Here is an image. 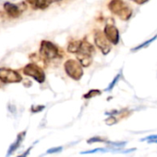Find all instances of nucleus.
Wrapping results in <instances>:
<instances>
[{"instance_id":"obj_16","label":"nucleus","mask_w":157,"mask_h":157,"mask_svg":"<svg viewBox=\"0 0 157 157\" xmlns=\"http://www.w3.org/2000/svg\"><path fill=\"white\" fill-rule=\"evenodd\" d=\"M120 77H121V74H118V75H116V77H115V78L113 79V81H112V82H111V83L109 84L108 87L106 88V91H108V92H109V91H111V90H112V89L114 88V86H115L117 85V83L118 82V80L120 79Z\"/></svg>"},{"instance_id":"obj_2","label":"nucleus","mask_w":157,"mask_h":157,"mask_svg":"<svg viewBox=\"0 0 157 157\" xmlns=\"http://www.w3.org/2000/svg\"><path fill=\"white\" fill-rule=\"evenodd\" d=\"M94 53V47L86 40H81L79 52L76 53L77 60L83 67H88L93 63V55Z\"/></svg>"},{"instance_id":"obj_5","label":"nucleus","mask_w":157,"mask_h":157,"mask_svg":"<svg viewBox=\"0 0 157 157\" xmlns=\"http://www.w3.org/2000/svg\"><path fill=\"white\" fill-rule=\"evenodd\" d=\"M24 75L33 78L36 82L42 84L45 80V74L43 70L35 63H28L22 69Z\"/></svg>"},{"instance_id":"obj_21","label":"nucleus","mask_w":157,"mask_h":157,"mask_svg":"<svg viewBox=\"0 0 157 157\" xmlns=\"http://www.w3.org/2000/svg\"><path fill=\"white\" fill-rule=\"evenodd\" d=\"M112 146L114 147H123L126 145V142H121V143H109Z\"/></svg>"},{"instance_id":"obj_10","label":"nucleus","mask_w":157,"mask_h":157,"mask_svg":"<svg viewBox=\"0 0 157 157\" xmlns=\"http://www.w3.org/2000/svg\"><path fill=\"white\" fill-rule=\"evenodd\" d=\"M26 2L35 9H45L52 3L53 0H26Z\"/></svg>"},{"instance_id":"obj_18","label":"nucleus","mask_w":157,"mask_h":157,"mask_svg":"<svg viewBox=\"0 0 157 157\" xmlns=\"http://www.w3.org/2000/svg\"><path fill=\"white\" fill-rule=\"evenodd\" d=\"M118 122V121H117V119L115 118V117H109L108 119H106L105 120V123L107 124V125H114V124H116Z\"/></svg>"},{"instance_id":"obj_26","label":"nucleus","mask_w":157,"mask_h":157,"mask_svg":"<svg viewBox=\"0 0 157 157\" xmlns=\"http://www.w3.org/2000/svg\"><path fill=\"white\" fill-rule=\"evenodd\" d=\"M59 1H62V0H53V2H59Z\"/></svg>"},{"instance_id":"obj_13","label":"nucleus","mask_w":157,"mask_h":157,"mask_svg":"<svg viewBox=\"0 0 157 157\" xmlns=\"http://www.w3.org/2000/svg\"><path fill=\"white\" fill-rule=\"evenodd\" d=\"M157 39V34L155 36H154L153 38H151L150 40H146V41H144L143 43H142V44H140V45H138L137 47H135V48H133L131 51L132 52H137V51H139V50H141V49H143V48H146V47H148L152 42H154L155 40Z\"/></svg>"},{"instance_id":"obj_1","label":"nucleus","mask_w":157,"mask_h":157,"mask_svg":"<svg viewBox=\"0 0 157 157\" xmlns=\"http://www.w3.org/2000/svg\"><path fill=\"white\" fill-rule=\"evenodd\" d=\"M107 6L111 13L118 16L123 21H128L133 13L132 8L124 0H111Z\"/></svg>"},{"instance_id":"obj_25","label":"nucleus","mask_w":157,"mask_h":157,"mask_svg":"<svg viewBox=\"0 0 157 157\" xmlns=\"http://www.w3.org/2000/svg\"><path fill=\"white\" fill-rule=\"evenodd\" d=\"M148 144H157V139L152 140V141H148Z\"/></svg>"},{"instance_id":"obj_7","label":"nucleus","mask_w":157,"mask_h":157,"mask_svg":"<svg viewBox=\"0 0 157 157\" xmlns=\"http://www.w3.org/2000/svg\"><path fill=\"white\" fill-rule=\"evenodd\" d=\"M93 39H94V43H95L96 47L102 52L103 54L106 55V54H108L110 52L112 46H111L110 41L105 36L104 32H102L100 30L96 31L94 33Z\"/></svg>"},{"instance_id":"obj_17","label":"nucleus","mask_w":157,"mask_h":157,"mask_svg":"<svg viewBox=\"0 0 157 157\" xmlns=\"http://www.w3.org/2000/svg\"><path fill=\"white\" fill-rule=\"evenodd\" d=\"M105 139L103 138V137H100V136H94L91 139H89L87 141L88 144H94V143H105Z\"/></svg>"},{"instance_id":"obj_6","label":"nucleus","mask_w":157,"mask_h":157,"mask_svg":"<svg viewBox=\"0 0 157 157\" xmlns=\"http://www.w3.org/2000/svg\"><path fill=\"white\" fill-rule=\"evenodd\" d=\"M22 80L21 75L15 70L9 68H0V81L6 84L19 83Z\"/></svg>"},{"instance_id":"obj_12","label":"nucleus","mask_w":157,"mask_h":157,"mask_svg":"<svg viewBox=\"0 0 157 157\" xmlns=\"http://www.w3.org/2000/svg\"><path fill=\"white\" fill-rule=\"evenodd\" d=\"M81 40H71L68 45V52L70 53H77L80 50Z\"/></svg>"},{"instance_id":"obj_4","label":"nucleus","mask_w":157,"mask_h":157,"mask_svg":"<svg viewBox=\"0 0 157 157\" xmlns=\"http://www.w3.org/2000/svg\"><path fill=\"white\" fill-rule=\"evenodd\" d=\"M40 54L45 60H54L59 56V49L56 44L49 40H42Z\"/></svg>"},{"instance_id":"obj_9","label":"nucleus","mask_w":157,"mask_h":157,"mask_svg":"<svg viewBox=\"0 0 157 157\" xmlns=\"http://www.w3.org/2000/svg\"><path fill=\"white\" fill-rule=\"evenodd\" d=\"M26 8L25 5H17V4H13L10 2H6L4 4V9L6 11V13L11 17H19L22 12L24 11V9Z\"/></svg>"},{"instance_id":"obj_8","label":"nucleus","mask_w":157,"mask_h":157,"mask_svg":"<svg viewBox=\"0 0 157 157\" xmlns=\"http://www.w3.org/2000/svg\"><path fill=\"white\" fill-rule=\"evenodd\" d=\"M103 32L111 44L113 45L118 44L119 40H120L119 31H118V29L114 24H106Z\"/></svg>"},{"instance_id":"obj_22","label":"nucleus","mask_w":157,"mask_h":157,"mask_svg":"<svg viewBox=\"0 0 157 157\" xmlns=\"http://www.w3.org/2000/svg\"><path fill=\"white\" fill-rule=\"evenodd\" d=\"M157 139V135H151V136H148V137H145L143 139H142L141 141H152V140H155Z\"/></svg>"},{"instance_id":"obj_3","label":"nucleus","mask_w":157,"mask_h":157,"mask_svg":"<svg viewBox=\"0 0 157 157\" xmlns=\"http://www.w3.org/2000/svg\"><path fill=\"white\" fill-rule=\"evenodd\" d=\"M82 67L83 66L81 64V63L78 60H74V59L68 60L64 64V68H65L67 75L70 78L77 80V81L80 80L83 75Z\"/></svg>"},{"instance_id":"obj_23","label":"nucleus","mask_w":157,"mask_h":157,"mask_svg":"<svg viewBox=\"0 0 157 157\" xmlns=\"http://www.w3.org/2000/svg\"><path fill=\"white\" fill-rule=\"evenodd\" d=\"M131 1H133L134 3H136V4H138V5H143V4H145L146 2H148L149 0H131Z\"/></svg>"},{"instance_id":"obj_15","label":"nucleus","mask_w":157,"mask_h":157,"mask_svg":"<svg viewBox=\"0 0 157 157\" xmlns=\"http://www.w3.org/2000/svg\"><path fill=\"white\" fill-rule=\"evenodd\" d=\"M106 152H108V151L106 149H105V148H96V149H93V150L81 152V155H92V154H96V153H106Z\"/></svg>"},{"instance_id":"obj_24","label":"nucleus","mask_w":157,"mask_h":157,"mask_svg":"<svg viewBox=\"0 0 157 157\" xmlns=\"http://www.w3.org/2000/svg\"><path fill=\"white\" fill-rule=\"evenodd\" d=\"M31 150V147H30V148H29V149H28V150H27L26 152H24V153H23L22 155H19V156H18V157H27V156H28V155L30 154Z\"/></svg>"},{"instance_id":"obj_14","label":"nucleus","mask_w":157,"mask_h":157,"mask_svg":"<svg viewBox=\"0 0 157 157\" xmlns=\"http://www.w3.org/2000/svg\"><path fill=\"white\" fill-rule=\"evenodd\" d=\"M101 95V91L100 90H97V89H93V90H90L88 93H86L83 98H86V99H89V98H93L96 96H99Z\"/></svg>"},{"instance_id":"obj_11","label":"nucleus","mask_w":157,"mask_h":157,"mask_svg":"<svg viewBox=\"0 0 157 157\" xmlns=\"http://www.w3.org/2000/svg\"><path fill=\"white\" fill-rule=\"evenodd\" d=\"M25 134H26V132L24 131V132H20V133H19L18 134V136H17V139L15 140V142L9 146V148H8V151H7V154H6V156L8 157L9 155H11L19 146H20V144H21V143H22V141L24 140V138H25Z\"/></svg>"},{"instance_id":"obj_19","label":"nucleus","mask_w":157,"mask_h":157,"mask_svg":"<svg viewBox=\"0 0 157 157\" xmlns=\"http://www.w3.org/2000/svg\"><path fill=\"white\" fill-rule=\"evenodd\" d=\"M62 147H54V148H51L49 150H47V154H56V153H59L62 151Z\"/></svg>"},{"instance_id":"obj_20","label":"nucleus","mask_w":157,"mask_h":157,"mask_svg":"<svg viewBox=\"0 0 157 157\" xmlns=\"http://www.w3.org/2000/svg\"><path fill=\"white\" fill-rule=\"evenodd\" d=\"M44 109V106H32L31 107V111L33 113H37L39 111H42Z\"/></svg>"}]
</instances>
